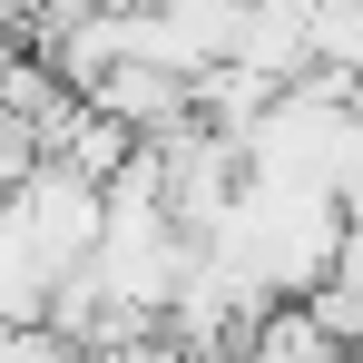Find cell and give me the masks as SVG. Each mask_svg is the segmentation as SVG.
<instances>
[{"label":"cell","instance_id":"cell-1","mask_svg":"<svg viewBox=\"0 0 363 363\" xmlns=\"http://www.w3.org/2000/svg\"><path fill=\"white\" fill-rule=\"evenodd\" d=\"M69 344L50 334V324H0V363H60Z\"/></svg>","mask_w":363,"mask_h":363}]
</instances>
